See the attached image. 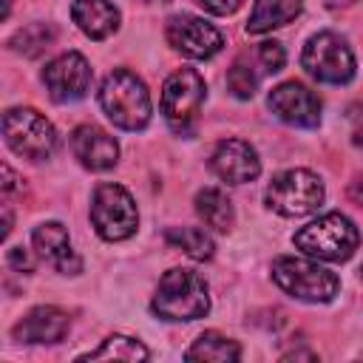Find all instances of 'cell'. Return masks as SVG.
<instances>
[{
	"instance_id": "6da1fadb",
	"label": "cell",
	"mask_w": 363,
	"mask_h": 363,
	"mask_svg": "<svg viewBox=\"0 0 363 363\" xmlns=\"http://www.w3.org/2000/svg\"><path fill=\"white\" fill-rule=\"evenodd\" d=\"M99 105L105 116L122 128V130H142L150 122V94L147 85L128 68H113L102 88H99Z\"/></svg>"
},
{
	"instance_id": "7a4b0ae2",
	"label": "cell",
	"mask_w": 363,
	"mask_h": 363,
	"mask_svg": "<svg viewBox=\"0 0 363 363\" xmlns=\"http://www.w3.org/2000/svg\"><path fill=\"white\" fill-rule=\"evenodd\" d=\"M150 309L164 320H196L204 318L210 309L207 284L193 269H167L159 278L156 295L150 301Z\"/></svg>"
},
{
	"instance_id": "3957f363",
	"label": "cell",
	"mask_w": 363,
	"mask_h": 363,
	"mask_svg": "<svg viewBox=\"0 0 363 363\" xmlns=\"http://www.w3.org/2000/svg\"><path fill=\"white\" fill-rule=\"evenodd\" d=\"M360 244L354 221L343 213H326L295 233V247L320 261H349Z\"/></svg>"
},
{
	"instance_id": "277c9868",
	"label": "cell",
	"mask_w": 363,
	"mask_h": 363,
	"mask_svg": "<svg viewBox=\"0 0 363 363\" xmlns=\"http://www.w3.org/2000/svg\"><path fill=\"white\" fill-rule=\"evenodd\" d=\"M272 278L286 295L306 301V303H326L340 289V278L332 269H326L309 258H298V255L275 258L272 261Z\"/></svg>"
},
{
	"instance_id": "5b68a950",
	"label": "cell",
	"mask_w": 363,
	"mask_h": 363,
	"mask_svg": "<svg viewBox=\"0 0 363 363\" xmlns=\"http://www.w3.org/2000/svg\"><path fill=\"white\" fill-rule=\"evenodd\" d=\"M3 136L17 156L31 162L48 159L57 147L54 125L34 108H9L3 113Z\"/></svg>"
},
{
	"instance_id": "8992f818",
	"label": "cell",
	"mask_w": 363,
	"mask_h": 363,
	"mask_svg": "<svg viewBox=\"0 0 363 363\" xmlns=\"http://www.w3.org/2000/svg\"><path fill=\"white\" fill-rule=\"evenodd\" d=\"M323 182L303 167H292L278 173L267 187V204L289 218L309 216L323 204Z\"/></svg>"
},
{
	"instance_id": "52a82bcc",
	"label": "cell",
	"mask_w": 363,
	"mask_h": 363,
	"mask_svg": "<svg viewBox=\"0 0 363 363\" xmlns=\"http://www.w3.org/2000/svg\"><path fill=\"white\" fill-rule=\"evenodd\" d=\"M301 62H303L306 74L315 77L318 82L343 85L354 77V54H352L349 43L335 31L312 34L303 45Z\"/></svg>"
},
{
	"instance_id": "ba28073f",
	"label": "cell",
	"mask_w": 363,
	"mask_h": 363,
	"mask_svg": "<svg viewBox=\"0 0 363 363\" xmlns=\"http://www.w3.org/2000/svg\"><path fill=\"white\" fill-rule=\"evenodd\" d=\"M204 79L193 68H179L173 71L164 85H162V113L167 125L176 133H190L199 122V111L204 102Z\"/></svg>"
},
{
	"instance_id": "9c48e42d",
	"label": "cell",
	"mask_w": 363,
	"mask_h": 363,
	"mask_svg": "<svg viewBox=\"0 0 363 363\" xmlns=\"http://www.w3.org/2000/svg\"><path fill=\"white\" fill-rule=\"evenodd\" d=\"M91 221L94 230L105 241H125L139 227V213L133 196L122 184H99L91 199Z\"/></svg>"
},
{
	"instance_id": "30bf717a",
	"label": "cell",
	"mask_w": 363,
	"mask_h": 363,
	"mask_svg": "<svg viewBox=\"0 0 363 363\" xmlns=\"http://www.w3.org/2000/svg\"><path fill=\"white\" fill-rule=\"evenodd\" d=\"M164 34H167V43L190 60H210L224 45L221 31L196 14H173L167 20Z\"/></svg>"
},
{
	"instance_id": "8fae6325",
	"label": "cell",
	"mask_w": 363,
	"mask_h": 363,
	"mask_svg": "<svg viewBox=\"0 0 363 363\" xmlns=\"http://www.w3.org/2000/svg\"><path fill=\"white\" fill-rule=\"evenodd\" d=\"M43 82L54 102H77L91 88V65L82 54L65 51L45 65Z\"/></svg>"
},
{
	"instance_id": "7c38bea8",
	"label": "cell",
	"mask_w": 363,
	"mask_h": 363,
	"mask_svg": "<svg viewBox=\"0 0 363 363\" xmlns=\"http://www.w3.org/2000/svg\"><path fill=\"white\" fill-rule=\"evenodd\" d=\"M269 111L286 122V125H295V128H315L320 122V99L315 91H309L303 82H281L269 91V99H267Z\"/></svg>"
},
{
	"instance_id": "4fadbf2b",
	"label": "cell",
	"mask_w": 363,
	"mask_h": 363,
	"mask_svg": "<svg viewBox=\"0 0 363 363\" xmlns=\"http://www.w3.org/2000/svg\"><path fill=\"white\" fill-rule=\"evenodd\" d=\"M210 167L227 184H247V182L258 179L261 159H258V153H255V147L250 142L224 139V142L216 145V150L210 156Z\"/></svg>"
},
{
	"instance_id": "5bb4252c",
	"label": "cell",
	"mask_w": 363,
	"mask_h": 363,
	"mask_svg": "<svg viewBox=\"0 0 363 363\" xmlns=\"http://www.w3.org/2000/svg\"><path fill=\"white\" fill-rule=\"evenodd\" d=\"M71 150H74V159L82 167L94 170V173L111 170L116 164V159H119L116 139L108 130L96 128V125H79V128H74V133H71Z\"/></svg>"
},
{
	"instance_id": "9a60e30c",
	"label": "cell",
	"mask_w": 363,
	"mask_h": 363,
	"mask_svg": "<svg viewBox=\"0 0 363 363\" xmlns=\"http://www.w3.org/2000/svg\"><path fill=\"white\" fill-rule=\"evenodd\" d=\"M31 241H34V250L37 255L51 264L57 272H65V275H77L82 269V261L79 255L71 250V238H68V230L60 224V221H45L40 227H34L31 233Z\"/></svg>"
},
{
	"instance_id": "2e32d148",
	"label": "cell",
	"mask_w": 363,
	"mask_h": 363,
	"mask_svg": "<svg viewBox=\"0 0 363 363\" xmlns=\"http://www.w3.org/2000/svg\"><path fill=\"white\" fill-rule=\"evenodd\" d=\"M71 329V318L57 306H37L31 309L14 329V340L20 343H60Z\"/></svg>"
},
{
	"instance_id": "e0dca14e",
	"label": "cell",
	"mask_w": 363,
	"mask_h": 363,
	"mask_svg": "<svg viewBox=\"0 0 363 363\" xmlns=\"http://www.w3.org/2000/svg\"><path fill=\"white\" fill-rule=\"evenodd\" d=\"M71 17L91 40H105L119 28V9L111 0H74Z\"/></svg>"
},
{
	"instance_id": "ac0fdd59",
	"label": "cell",
	"mask_w": 363,
	"mask_h": 363,
	"mask_svg": "<svg viewBox=\"0 0 363 363\" xmlns=\"http://www.w3.org/2000/svg\"><path fill=\"white\" fill-rule=\"evenodd\" d=\"M303 9V0H255V9L247 20L250 34H267L292 23Z\"/></svg>"
},
{
	"instance_id": "d6986e66",
	"label": "cell",
	"mask_w": 363,
	"mask_h": 363,
	"mask_svg": "<svg viewBox=\"0 0 363 363\" xmlns=\"http://www.w3.org/2000/svg\"><path fill=\"white\" fill-rule=\"evenodd\" d=\"M196 213L199 218L213 227L216 233H227L235 221V210H233V201L227 199L224 190L218 187H204L196 193Z\"/></svg>"
},
{
	"instance_id": "ffe728a7",
	"label": "cell",
	"mask_w": 363,
	"mask_h": 363,
	"mask_svg": "<svg viewBox=\"0 0 363 363\" xmlns=\"http://www.w3.org/2000/svg\"><path fill=\"white\" fill-rule=\"evenodd\" d=\"M241 349L235 340L218 335V332H204L196 337V343L184 352V360H216V363H227V360H238Z\"/></svg>"
},
{
	"instance_id": "44dd1931",
	"label": "cell",
	"mask_w": 363,
	"mask_h": 363,
	"mask_svg": "<svg viewBox=\"0 0 363 363\" xmlns=\"http://www.w3.org/2000/svg\"><path fill=\"white\" fill-rule=\"evenodd\" d=\"M164 241H167V247L182 250L184 255H190L196 261H207L216 252L213 238L204 230H199V227H170L164 233Z\"/></svg>"
},
{
	"instance_id": "7402d4cb",
	"label": "cell",
	"mask_w": 363,
	"mask_h": 363,
	"mask_svg": "<svg viewBox=\"0 0 363 363\" xmlns=\"http://www.w3.org/2000/svg\"><path fill=\"white\" fill-rule=\"evenodd\" d=\"M147 360L150 357V352L139 343V340H133V337H125V335H111L99 349H94V352H88V354H82L79 360Z\"/></svg>"
},
{
	"instance_id": "603a6c76",
	"label": "cell",
	"mask_w": 363,
	"mask_h": 363,
	"mask_svg": "<svg viewBox=\"0 0 363 363\" xmlns=\"http://www.w3.org/2000/svg\"><path fill=\"white\" fill-rule=\"evenodd\" d=\"M54 37H57V31H54L51 23H31V26L20 28V31L9 40V45H11L17 54L37 57L40 51H45V48L54 43Z\"/></svg>"
},
{
	"instance_id": "cb8c5ba5",
	"label": "cell",
	"mask_w": 363,
	"mask_h": 363,
	"mask_svg": "<svg viewBox=\"0 0 363 363\" xmlns=\"http://www.w3.org/2000/svg\"><path fill=\"white\" fill-rule=\"evenodd\" d=\"M255 85H258V74L252 71V65L247 60H235L227 74V88L233 91V96L250 99L255 94Z\"/></svg>"
},
{
	"instance_id": "d4e9b609",
	"label": "cell",
	"mask_w": 363,
	"mask_h": 363,
	"mask_svg": "<svg viewBox=\"0 0 363 363\" xmlns=\"http://www.w3.org/2000/svg\"><path fill=\"white\" fill-rule=\"evenodd\" d=\"M284 60H286V54H284V45H281V43L267 40V43L258 45V62H261V68H264L267 74L281 71V68H284Z\"/></svg>"
},
{
	"instance_id": "484cf974",
	"label": "cell",
	"mask_w": 363,
	"mask_h": 363,
	"mask_svg": "<svg viewBox=\"0 0 363 363\" xmlns=\"http://www.w3.org/2000/svg\"><path fill=\"white\" fill-rule=\"evenodd\" d=\"M6 261L17 272H34V258H31V252L26 247H11L9 255H6Z\"/></svg>"
},
{
	"instance_id": "4316f807",
	"label": "cell",
	"mask_w": 363,
	"mask_h": 363,
	"mask_svg": "<svg viewBox=\"0 0 363 363\" xmlns=\"http://www.w3.org/2000/svg\"><path fill=\"white\" fill-rule=\"evenodd\" d=\"M204 11H210V14H218V17H224V14H233V11H238L241 9V3L244 0H196Z\"/></svg>"
},
{
	"instance_id": "83f0119b",
	"label": "cell",
	"mask_w": 363,
	"mask_h": 363,
	"mask_svg": "<svg viewBox=\"0 0 363 363\" xmlns=\"http://www.w3.org/2000/svg\"><path fill=\"white\" fill-rule=\"evenodd\" d=\"M349 125H352V145L363 147V102H354L349 108Z\"/></svg>"
},
{
	"instance_id": "f1b7e54d",
	"label": "cell",
	"mask_w": 363,
	"mask_h": 363,
	"mask_svg": "<svg viewBox=\"0 0 363 363\" xmlns=\"http://www.w3.org/2000/svg\"><path fill=\"white\" fill-rule=\"evenodd\" d=\"M349 199L363 207V176H357V179L349 184Z\"/></svg>"
},
{
	"instance_id": "f546056e",
	"label": "cell",
	"mask_w": 363,
	"mask_h": 363,
	"mask_svg": "<svg viewBox=\"0 0 363 363\" xmlns=\"http://www.w3.org/2000/svg\"><path fill=\"white\" fill-rule=\"evenodd\" d=\"M142 3H150V0H142Z\"/></svg>"
},
{
	"instance_id": "4dcf8cb0",
	"label": "cell",
	"mask_w": 363,
	"mask_h": 363,
	"mask_svg": "<svg viewBox=\"0 0 363 363\" xmlns=\"http://www.w3.org/2000/svg\"><path fill=\"white\" fill-rule=\"evenodd\" d=\"M360 275H363V267H360Z\"/></svg>"
}]
</instances>
